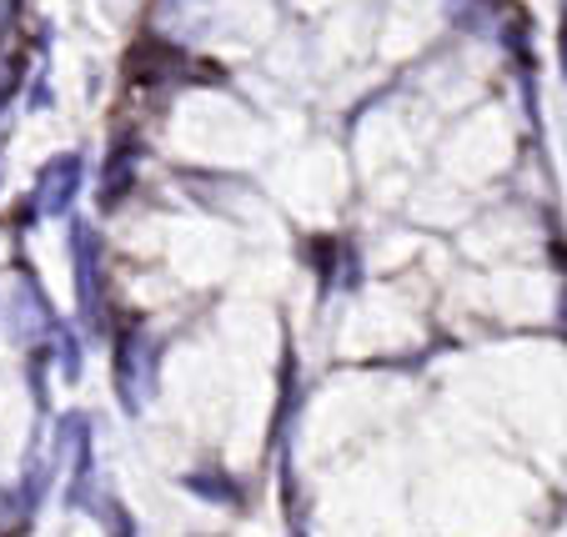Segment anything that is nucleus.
<instances>
[{
    "mask_svg": "<svg viewBox=\"0 0 567 537\" xmlns=\"http://www.w3.org/2000/svg\"><path fill=\"white\" fill-rule=\"evenodd\" d=\"M71 176H75V162H55V166H51V176H45V186L35 192V202H41L45 211H61L65 192H71Z\"/></svg>",
    "mask_w": 567,
    "mask_h": 537,
    "instance_id": "obj_1",
    "label": "nucleus"
}]
</instances>
